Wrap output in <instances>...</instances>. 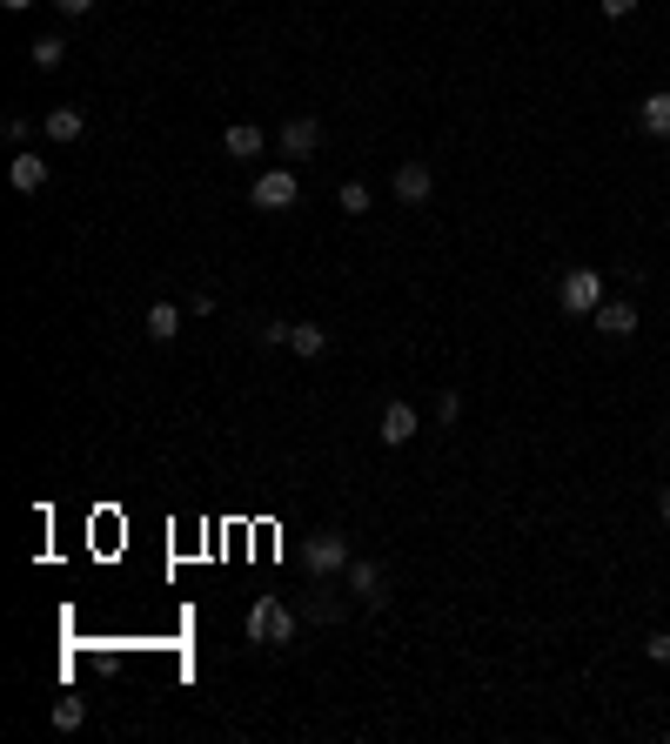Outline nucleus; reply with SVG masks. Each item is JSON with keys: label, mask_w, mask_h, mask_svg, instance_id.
Returning <instances> with one entry per match:
<instances>
[{"label": "nucleus", "mask_w": 670, "mask_h": 744, "mask_svg": "<svg viewBox=\"0 0 670 744\" xmlns=\"http://www.w3.org/2000/svg\"><path fill=\"white\" fill-rule=\"evenodd\" d=\"M242 631H248V644H295V637H302V617H295L282 597H255L248 617H242Z\"/></svg>", "instance_id": "nucleus-1"}, {"label": "nucleus", "mask_w": 670, "mask_h": 744, "mask_svg": "<svg viewBox=\"0 0 670 744\" xmlns=\"http://www.w3.org/2000/svg\"><path fill=\"white\" fill-rule=\"evenodd\" d=\"M248 202L268 208V215L295 208V202H302V181H295V168H262V175H255V188H248Z\"/></svg>", "instance_id": "nucleus-2"}, {"label": "nucleus", "mask_w": 670, "mask_h": 744, "mask_svg": "<svg viewBox=\"0 0 670 744\" xmlns=\"http://www.w3.org/2000/svg\"><path fill=\"white\" fill-rule=\"evenodd\" d=\"M557 302H563V316H597V302H603L597 269H570V275L557 282Z\"/></svg>", "instance_id": "nucleus-3"}, {"label": "nucleus", "mask_w": 670, "mask_h": 744, "mask_svg": "<svg viewBox=\"0 0 670 744\" xmlns=\"http://www.w3.org/2000/svg\"><path fill=\"white\" fill-rule=\"evenodd\" d=\"M349 570V537L342 530H315L309 537V577H342Z\"/></svg>", "instance_id": "nucleus-4"}, {"label": "nucleus", "mask_w": 670, "mask_h": 744, "mask_svg": "<svg viewBox=\"0 0 670 744\" xmlns=\"http://www.w3.org/2000/svg\"><path fill=\"white\" fill-rule=\"evenodd\" d=\"M436 195V175H429V161H402L396 168V202L402 208H423Z\"/></svg>", "instance_id": "nucleus-5"}, {"label": "nucleus", "mask_w": 670, "mask_h": 744, "mask_svg": "<svg viewBox=\"0 0 670 744\" xmlns=\"http://www.w3.org/2000/svg\"><path fill=\"white\" fill-rule=\"evenodd\" d=\"M342 577H349V597H356V604H369V610L389 597V590H382V564H369V557H349V570H342Z\"/></svg>", "instance_id": "nucleus-6"}, {"label": "nucleus", "mask_w": 670, "mask_h": 744, "mask_svg": "<svg viewBox=\"0 0 670 744\" xmlns=\"http://www.w3.org/2000/svg\"><path fill=\"white\" fill-rule=\"evenodd\" d=\"M315 148H322V121H315V114H295V121H282V155H289V161L315 155Z\"/></svg>", "instance_id": "nucleus-7"}, {"label": "nucleus", "mask_w": 670, "mask_h": 744, "mask_svg": "<svg viewBox=\"0 0 670 744\" xmlns=\"http://www.w3.org/2000/svg\"><path fill=\"white\" fill-rule=\"evenodd\" d=\"M376 436L389 443V450H402V443L416 436V403H389V409H382V423H376Z\"/></svg>", "instance_id": "nucleus-8"}, {"label": "nucleus", "mask_w": 670, "mask_h": 744, "mask_svg": "<svg viewBox=\"0 0 670 744\" xmlns=\"http://www.w3.org/2000/svg\"><path fill=\"white\" fill-rule=\"evenodd\" d=\"M637 121H644V135H657V141H670V88H657V94H644V108H637Z\"/></svg>", "instance_id": "nucleus-9"}, {"label": "nucleus", "mask_w": 670, "mask_h": 744, "mask_svg": "<svg viewBox=\"0 0 670 744\" xmlns=\"http://www.w3.org/2000/svg\"><path fill=\"white\" fill-rule=\"evenodd\" d=\"M41 128H47V141H61V148H67V141H81L88 114H81V108H47V121H41Z\"/></svg>", "instance_id": "nucleus-10"}, {"label": "nucleus", "mask_w": 670, "mask_h": 744, "mask_svg": "<svg viewBox=\"0 0 670 744\" xmlns=\"http://www.w3.org/2000/svg\"><path fill=\"white\" fill-rule=\"evenodd\" d=\"M7 181H14L21 195H41V188H47V161H41V155H14V168H7Z\"/></svg>", "instance_id": "nucleus-11"}, {"label": "nucleus", "mask_w": 670, "mask_h": 744, "mask_svg": "<svg viewBox=\"0 0 670 744\" xmlns=\"http://www.w3.org/2000/svg\"><path fill=\"white\" fill-rule=\"evenodd\" d=\"M289 349H295V356H329V329H322V322H295V329H289Z\"/></svg>", "instance_id": "nucleus-12"}, {"label": "nucleus", "mask_w": 670, "mask_h": 744, "mask_svg": "<svg viewBox=\"0 0 670 744\" xmlns=\"http://www.w3.org/2000/svg\"><path fill=\"white\" fill-rule=\"evenodd\" d=\"M222 148L235 161H255V155H262V128H255V121H235V128L222 135Z\"/></svg>", "instance_id": "nucleus-13"}, {"label": "nucleus", "mask_w": 670, "mask_h": 744, "mask_svg": "<svg viewBox=\"0 0 670 744\" xmlns=\"http://www.w3.org/2000/svg\"><path fill=\"white\" fill-rule=\"evenodd\" d=\"M597 329L603 336H630V329H637V309H630V302H597Z\"/></svg>", "instance_id": "nucleus-14"}, {"label": "nucleus", "mask_w": 670, "mask_h": 744, "mask_svg": "<svg viewBox=\"0 0 670 744\" xmlns=\"http://www.w3.org/2000/svg\"><path fill=\"white\" fill-rule=\"evenodd\" d=\"M27 61H34V68H41V74H54V68H61V61H67V41H61V34H41V41L27 47Z\"/></svg>", "instance_id": "nucleus-15"}, {"label": "nucleus", "mask_w": 670, "mask_h": 744, "mask_svg": "<svg viewBox=\"0 0 670 744\" xmlns=\"http://www.w3.org/2000/svg\"><path fill=\"white\" fill-rule=\"evenodd\" d=\"M175 329H181V309H175V302H155V309H148V336L175 342Z\"/></svg>", "instance_id": "nucleus-16"}, {"label": "nucleus", "mask_w": 670, "mask_h": 744, "mask_svg": "<svg viewBox=\"0 0 670 744\" xmlns=\"http://www.w3.org/2000/svg\"><path fill=\"white\" fill-rule=\"evenodd\" d=\"M335 202L349 208V215H369V181H342V188H335Z\"/></svg>", "instance_id": "nucleus-17"}, {"label": "nucleus", "mask_w": 670, "mask_h": 744, "mask_svg": "<svg viewBox=\"0 0 670 744\" xmlns=\"http://www.w3.org/2000/svg\"><path fill=\"white\" fill-rule=\"evenodd\" d=\"M81 718H88V704H81V698H61V704H54V731H81Z\"/></svg>", "instance_id": "nucleus-18"}, {"label": "nucleus", "mask_w": 670, "mask_h": 744, "mask_svg": "<svg viewBox=\"0 0 670 744\" xmlns=\"http://www.w3.org/2000/svg\"><path fill=\"white\" fill-rule=\"evenodd\" d=\"M603 7V21H630V14H637V0H597Z\"/></svg>", "instance_id": "nucleus-19"}, {"label": "nucleus", "mask_w": 670, "mask_h": 744, "mask_svg": "<svg viewBox=\"0 0 670 744\" xmlns=\"http://www.w3.org/2000/svg\"><path fill=\"white\" fill-rule=\"evenodd\" d=\"M644 651H650V664H670V631H657V637H644Z\"/></svg>", "instance_id": "nucleus-20"}, {"label": "nucleus", "mask_w": 670, "mask_h": 744, "mask_svg": "<svg viewBox=\"0 0 670 744\" xmlns=\"http://www.w3.org/2000/svg\"><path fill=\"white\" fill-rule=\"evenodd\" d=\"M289 329H295V322H255V336H262V342H289Z\"/></svg>", "instance_id": "nucleus-21"}, {"label": "nucleus", "mask_w": 670, "mask_h": 744, "mask_svg": "<svg viewBox=\"0 0 670 744\" xmlns=\"http://www.w3.org/2000/svg\"><path fill=\"white\" fill-rule=\"evenodd\" d=\"M54 7H61L67 21H81V14H94V0H54Z\"/></svg>", "instance_id": "nucleus-22"}, {"label": "nucleus", "mask_w": 670, "mask_h": 744, "mask_svg": "<svg viewBox=\"0 0 670 744\" xmlns=\"http://www.w3.org/2000/svg\"><path fill=\"white\" fill-rule=\"evenodd\" d=\"M0 7H7V14H27V7H34V0H0Z\"/></svg>", "instance_id": "nucleus-23"}, {"label": "nucleus", "mask_w": 670, "mask_h": 744, "mask_svg": "<svg viewBox=\"0 0 670 744\" xmlns=\"http://www.w3.org/2000/svg\"><path fill=\"white\" fill-rule=\"evenodd\" d=\"M657 510H664V523H670V490H664V503H657Z\"/></svg>", "instance_id": "nucleus-24"}]
</instances>
